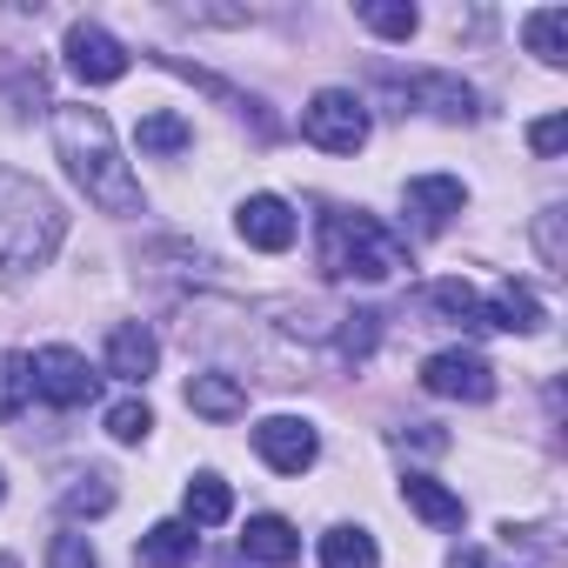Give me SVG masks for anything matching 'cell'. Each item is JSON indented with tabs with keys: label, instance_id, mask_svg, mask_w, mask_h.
Listing matches in <instances>:
<instances>
[{
	"label": "cell",
	"instance_id": "6da1fadb",
	"mask_svg": "<svg viewBox=\"0 0 568 568\" xmlns=\"http://www.w3.org/2000/svg\"><path fill=\"white\" fill-rule=\"evenodd\" d=\"M54 141H61V161L68 174L88 187L94 207L108 214H141V181L128 174L121 148H114V128L101 108H54Z\"/></svg>",
	"mask_w": 568,
	"mask_h": 568
},
{
	"label": "cell",
	"instance_id": "7a4b0ae2",
	"mask_svg": "<svg viewBox=\"0 0 568 568\" xmlns=\"http://www.w3.org/2000/svg\"><path fill=\"white\" fill-rule=\"evenodd\" d=\"M61 201L28 181V174H8L0 168V274H21V267H41L54 247H61Z\"/></svg>",
	"mask_w": 568,
	"mask_h": 568
},
{
	"label": "cell",
	"instance_id": "3957f363",
	"mask_svg": "<svg viewBox=\"0 0 568 568\" xmlns=\"http://www.w3.org/2000/svg\"><path fill=\"white\" fill-rule=\"evenodd\" d=\"M322 267L335 281H388L408 267V247L375 214H322Z\"/></svg>",
	"mask_w": 568,
	"mask_h": 568
},
{
	"label": "cell",
	"instance_id": "277c9868",
	"mask_svg": "<svg viewBox=\"0 0 568 568\" xmlns=\"http://www.w3.org/2000/svg\"><path fill=\"white\" fill-rule=\"evenodd\" d=\"M302 134L322 148V154H355L368 141V108L348 94V88H322L308 108H302Z\"/></svg>",
	"mask_w": 568,
	"mask_h": 568
},
{
	"label": "cell",
	"instance_id": "5b68a950",
	"mask_svg": "<svg viewBox=\"0 0 568 568\" xmlns=\"http://www.w3.org/2000/svg\"><path fill=\"white\" fill-rule=\"evenodd\" d=\"M28 368H34V395L54 402V408H81V402H94V388H101V375H94L88 355H74V348H41V355H28Z\"/></svg>",
	"mask_w": 568,
	"mask_h": 568
},
{
	"label": "cell",
	"instance_id": "8992f818",
	"mask_svg": "<svg viewBox=\"0 0 568 568\" xmlns=\"http://www.w3.org/2000/svg\"><path fill=\"white\" fill-rule=\"evenodd\" d=\"M422 388L448 395V402H488L495 395V368L475 348H442V355L422 362Z\"/></svg>",
	"mask_w": 568,
	"mask_h": 568
},
{
	"label": "cell",
	"instance_id": "52a82bcc",
	"mask_svg": "<svg viewBox=\"0 0 568 568\" xmlns=\"http://www.w3.org/2000/svg\"><path fill=\"white\" fill-rule=\"evenodd\" d=\"M254 448H261V462H267L274 475H302V468H315V455H322V442H315V428H308L302 415H267V422L254 428Z\"/></svg>",
	"mask_w": 568,
	"mask_h": 568
},
{
	"label": "cell",
	"instance_id": "ba28073f",
	"mask_svg": "<svg viewBox=\"0 0 568 568\" xmlns=\"http://www.w3.org/2000/svg\"><path fill=\"white\" fill-rule=\"evenodd\" d=\"M68 68H74L88 88H114V81L128 74V48H121L108 28L74 21V28H68Z\"/></svg>",
	"mask_w": 568,
	"mask_h": 568
},
{
	"label": "cell",
	"instance_id": "9c48e42d",
	"mask_svg": "<svg viewBox=\"0 0 568 568\" xmlns=\"http://www.w3.org/2000/svg\"><path fill=\"white\" fill-rule=\"evenodd\" d=\"M241 241L261 247V254H281V247H295V207L281 201V194H247L241 214H234Z\"/></svg>",
	"mask_w": 568,
	"mask_h": 568
},
{
	"label": "cell",
	"instance_id": "30bf717a",
	"mask_svg": "<svg viewBox=\"0 0 568 568\" xmlns=\"http://www.w3.org/2000/svg\"><path fill=\"white\" fill-rule=\"evenodd\" d=\"M408 214H415V227L422 234H442L455 214H462V201H468V187L455 181V174H422V181H408Z\"/></svg>",
	"mask_w": 568,
	"mask_h": 568
},
{
	"label": "cell",
	"instance_id": "8fae6325",
	"mask_svg": "<svg viewBox=\"0 0 568 568\" xmlns=\"http://www.w3.org/2000/svg\"><path fill=\"white\" fill-rule=\"evenodd\" d=\"M241 555L267 561V568H288V561H302V535H295V521H281V515H254L241 528Z\"/></svg>",
	"mask_w": 568,
	"mask_h": 568
},
{
	"label": "cell",
	"instance_id": "7c38bea8",
	"mask_svg": "<svg viewBox=\"0 0 568 568\" xmlns=\"http://www.w3.org/2000/svg\"><path fill=\"white\" fill-rule=\"evenodd\" d=\"M154 362H161V342H154L141 322H121V328L108 335V375H121V382H148Z\"/></svg>",
	"mask_w": 568,
	"mask_h": 568
},
{
	"label": "cell",
	"instance_id": "4fadbf2b",
	"mask_svg": "<svg viewBox=\"0 0 568 568\" xmlns=\"http://www.w3.org/2000/svg\"><path fill=\"white\" fill-rule=\"evenodd\" d=\"M194 548H201L194 521H154V528L134 541V561H141V568H187Z\"/></svg>",
	"mask_w": 568,
	"mask_h": 568
},
{
	"label": "cell",
	"instance_id": "5bb4252c",
	"mask_svg": "<svg viewBox=\"0 0 568 568\" xmlns=\"http://www.w3.org/2000/svg\"><path fill=\"white\" fill-rule=\"evenodd\" d=\"M402 501H408L422 521H435V528H462V521H468L462 495H455V488H442L435 475H408V481H402Z\"/></svg>",
	"mask_w": 568,
	"mask_h": 568
},
{
	"label": "cell",
	"instance_id": "9a60e30c",
	"mask_svg": "<svg viewBox=\"0 0 568 568\" xmlns=\"http://www.w3.org/2000/svg\"><path fill=\"white\" fill-rule=\"evenodd\" d=\"M187 408L207 415V422H234V415H247V388L227 382V375H194L187 382Z\"/></svg>",
	"mask_w": 568,
	"mask_h": 568
},
{
	"label": "cell",
	"instance_id": "2e32d148",
	"mask_svg": "<svg viewBox=\"0 0 568 568\" xmlns=\"http://www.w3.org/2000/svg\"><path fill=\"white\" fill-rule=\"evenodd\" d=\"M481 308H488V328H508V335H535L541 328V302L521 288V281H501L495 302H481Z\"/></svg>",
	"mask_w": 568,
	"mask_h": 568
},
{
	"label": "cell",
	"instance_id": "e0dca14e",
	"mask_svg": "<svg viewBox=\"0 0 568 568\" xmlns=\"http://www.w3.org/2000/svg\"><path fill=\"white\" fill-rule=\"evenodd\" d=\"M521 41H528V54H535L541 68H561V61H568V8L528 14V21H521Z\"/></svg>",
	"mask_w": 568,
	"mask_h": 568
},
{
	"label": "cell",
	"instance_id": "ac0fdd59",
	"mask_svg": "<svg viewBox=\"0 0 568 568\" xmlns=\"http://www.w3.org/2000/svg\"><path fill=\"white\" fill-rule=\"evenodd\" d=\"M322 568H382L368 528H328L322 535Z\"/></svg>",
	"mask_w": 568,
	"mask_h": 568
},
{
	"label": "cell",
	"instance_id": "d6986e66",
	"mask_svg": "<svg viewBox=\"0 0 568 568\" xmlns=\"http://www.w3.org/2000/svg\"><path fill=\"white\" fill-rule=\"evenodd\" d=\"M428 308L448 315L455 328H488V308H481V295L468 288V281H435V288H428Z\"/></svg>",
	"mask_w": 568,
	"mask_h": 568
},
{
	"label": "cell",
	"instance_id": "ffe728a7",
	"mask_svg": "<svg viewBox=\"0 0 568 568\" xmlns=\"http://www.w3.org/2000/svg\"><path fill=\"white\" fill-rule=\"evenodd\" d=\"M234 515V488L221 481V475H194L187 481V521L194 528H214V521H227Z\"/></svg>",
	"mask_w": 568,
	"mask_h": 568
},
{
	"label": "cell",
	"instance_id": "44dd1931",
	"mask_svg": "<svg viewBox=\"0 0 568 568\" xmlns=\"http://www.w3.org/2000/svg\"><path fill=\"white\" fill-rule=\"evenodd\" d=\"M362 21L382 41H415V28H422V14L408 8V0H362Z\"/></svg>",
	"mask_w": 568,
	"mask_h": 568
},
{
	"label": "cell",
	"instance_id": "7402d4cb",
	"mask_svg": "<svg viewBox=\"0 0 568 568\" xmlns=\"http://www.w3.org/2000/svg\"><path fill=\"white\" fill-rule=\"evenodd\" d=\"M134 141H141V154H181V148H194V128H187L181 114H168V108H161V114H148V121H141V134H134Z\"/></svg>",
	"mask_w": 568,
	"mask_h": 568
},
{
	"label": "cell",
	"instance_id": "603a6c76",
	"mask_svg": "<svg viewBox=\"0 0 568 568\" xmlns=\"http://www.w3.org/2000/svg\"><path fill=\"white\" fill-rule=\"evenodd\" d=\"M415 94H428L442 121H475V94H468L462 81H448V74H422V81H415Z\"/></svg>",
	"mask_w": 568,
	"mask_h": 568
},
{
	"label": "cell",
	"instance_id": "cb8c5ba5",
	"mask_svg": "<svg viewBox=\"0 0 568 568\" xmlns=\"http://www.w3.org/2000/svg\"><path fill=\"white\" fill-rule=\"evenodd\" d=\"M28 395H34V368H28V355H0V422H14V415L28 408Z\"/></svg>",
	"mask_w": 568,
	"mask_h": 568
},
{
	"label": "cell",
	"instance_id": "d4e9b609",
	"mask_svg": "<svg viewBox=\"0 0 568 568\" xmlns=\"http://www.w3.org/2000/svg\"><path fill=\"white\" fill-rule=\"evenodd\" d=\"M61 508H68L74 521H81V515H108V508H114V481H108V475H81V481L61 495Z\"/></svg>",
	"mask_w": 568,
	"mask_h": 568
},
{
	"label": "cell",
	"instance_id": "484cf974",
	"mask_svg": "<svg viewBox=\"0 0 568 568\" xmlns=\"http://www.w3.org/2000/svg\"><path fill=\"white\" fill-rule=\"evenodd\" d=\"M148 428H154V408H148V402H121V408H108V435H114V442L134 448V442H148Z\"/></svg>",
	"mask_w": 568,
	"mask_h": 568
},
{
	"label": "cell",
	"instance_id": "4316f807",
	"mask_svg": "<svg viewBox=\"0 0 568 568\" xmlns=\"http://www.w3.org/2000/svg\"><path fill=\"white\" fill-rule=\"evenodd\" d=\"M48 568H101V561H94V541L88 535H54L48 541Z\"/></svg>",
	"mask_w": 568,
	"mask_h": 568
},
{
	"label": "cell",
	"instance_id": "83f0119b",
	"mask_svg": "<svg viewBox=\"0 0 568 568\" xmlns=\"http://www.w3.org/2000/svg\"><path fill=\"white\" fill-rule=\"evenodd\" d=\"M528 148H535L541 161H555V154L568 148V114H548V121H535V128H528Z\"/></svg>",
	"mask_w": 568,
	"mask_h": 568
},
{
	"label": "cell",
	"instance_id": "f1b7e54d",
	"mask_svg": "<svg viewBox=\"0 0 568 568\" xmlns=\"http://www.w3.org/2000/svg\"><path fill=\"white\" fill-rule=\"evenodd\" d=\"M535 241H541V261H548V267H568V247H561V207H548V214L535 221Z\"/></svg>",
	"mask_w": 568,
	"mask_h": 568
},
{
	"label": "cell",
	"instance_id": "f546056e",
	"mask_svg": "<svg viewBox=\"0 0 568 568\" xmlns=\"http://www.w3.org/2000/svg\"><path fill=\"white\" fill-rule=\"evenodd\" d=\"M448 568H488V561H481L475 548H455V561H448Z\"/></svg>",
	"mask_w": 568,
	"mask_h": 568
},
{
	"label": "cell",
	"instance_id": "4dcf8cb0",
	"mask_svg": "<svg viewBox=\"0 0 568 568\" xmlns=\"http://www.w3.org/2000/svg\"><path fill=\"white\" fill-rule=\"evenodd\" d=\"M0 495H8V481H0Z\"/></svg>",
	"mask_w": 568,
	"mask_h": 568
}]
</instances>
